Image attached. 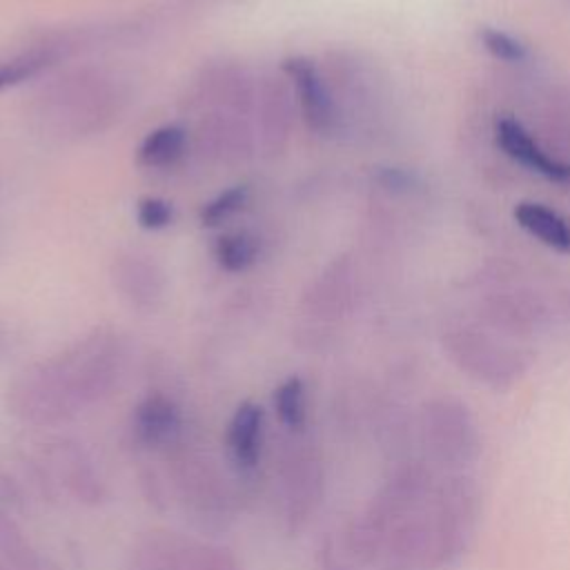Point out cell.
Masks as SVG:
<instances>
[{
	"label": "cell",
	"mask_w": 570,
	"mask_h": 570,
	"mask_svg": "<svg viewBox=\"0 0 570 570\" xmlns=\"http://www.w3.org/2000/svg\"><path fill=\"white\" fill-rule=\"evenodd\" d=\"M125 343L98 327L60 354L22 370L7 390V407L22 423L56 425L105 399L120 379Z\"/></svg>",
	"instance_id": "6da1fadb"
},
{
	"label": "cell",
	"mask_w": 570,
	"mask_h": 570,
	"mask_svg": "<svg viewBox=\"0 0 570 570\" xmlns=\"http://www.w3.org/2000/svg\"><path fill=\"white\" fill-rule=\"evenodd\" d=\"M127 87L102 69H76L49 82L33 100L31 118L40 131L80 140L105 131L125 109Z\"/></svg>",
	"instance_id": "7a4b0ae2"
},
{
	"label": "cell",
	"mask_w": 570,
	"mask_h": 570,
	"mask_svg": "<svg viewBox=\"0 0 570 570\" xmlns=\"http://www.w3.org/2000/svg\"><path fill=\"white\" fill-rule=\"evenodd\" d=\"M481 488L468 472L436 476L425 505L423 570L450 568L468 552L481 519Z\"/></svg>",
	"instance_id": "3957f363"
},
{
	"label": "cell",
	"mask_w": 570,
	"mask_h": 570,
	"mask_svg": "<svg viewBox=\"0 0 570 570\" xmlns=\"http://www.w3.org/2000/svg\"><path fill=\"white\" fill-rule=\"evenodd\" d=\"M441 345L456 370L494 392H505L519 383L532 363L530 350L490 327L470 323L445 327Z\"/></svg>",
	"instance_id": "277c9868"
},
{
	"label": "cell",
	"mask_w": 570,
	"mask_h": 570,
	"mask_svg": "<svg viewBox=\"0 0 570 570\" xmlns=\"http://www.w3.org/2000/svg\"><path fill=\"white\" fill-rule=\"evenodd\" d=\"M416 441L425 454L450 472H465L481 450V428L470 405L452 394H436L421 403Z\"/></svg>",
	"instance_id": "5b68a950"
},
{
	"label": "cell",
	"mask_w": 570,
	"mask_h": 570,
	"mask_svg": "<svg viewBox=\"0 0 570 570\" xmlns=\"http://www.w3.org/2000/svg\"><path fill=\"white\" fill-rule=\"evenodd\" d=\"M278 490L285 528L296 534L318 510L325 490L323 454L305 432H289L281 443Z\"/></svg>",
	"instance_id": "8992f818"
},
{
	"label": "cell",
	"mask_w": 570,
	"mask_h": 570,
	"mask_svg": "<svg viewBox=\"0 0 570 570\" xmlns=\"http://www.w3.org/2000/svg\"><path fill=\"white\" fill-rule=\"evenodd\" d=\"M127 570H238V563L225 548L151 530L131 548Z\"/></svg>",
	"instance_id": "52a82bcc"
},
{
	"label": "cell",
	"mask_w": 570,
	"mask_h": 570,
	"mask_svg": "<svg viewBox=\"0 0 570 570\" xmlns=\"http://www.w3.org/2000/svg\"><path fill=\"white\" fill-rule=\"evenodd\" d=\"M171 448H176L174 481L180 499L191 510L194 519H198L200 525L223 523V519L229 514V494L225 479L218 474L207 456L180 448V441Z\"/></svg>",
	"instance_id": "ba28073f"
},
{
	"label": "cell",
	"mask_w": 570,
	"mask_h": 570,
	"mask_svg": "<svg viewBox=\"0 0 570 570\" xmlns=\"http://www.w3.org/2000/svg\"><path fill=\"white\" fill-rule=\"evenodd\" d=\"M283 76L289 80L301 114L307 127L318 136H334L341 131L343 120L330 89L325 73L307 56H289L281 65Z\"/></svg>",
	"instance_id": "9c48e42d"
},
{
	"label": "cell",
	"mask_w": 570,
	"mask_h": 570,
	"mask_svg": "<svg viewBox=\"0 0 570 570\" xmlns=\"http://www.w3.org/2000/svg\"><path fill=\"white\" fill-rule=\"evenodd\" d=\"M196 151L218 165H238L245 163L256 149L254 127L247 122V116L209 109L200 114L194 131Z\"/></svg>",
	"instance_id": "30bf717a"
},
{
	"label": "cell",
	"mask_w": 570,
	"mask_h": 570,
	"mask_svg": "<svg viewBox=\"0 0 570 570\" xmlns=\"http://www.w3.org/2000/svg\"><path fill=\"white\" fill-rule=\"evenodd\" d=\"M256 149L265 158L281 156L292 138L296 96L287 78H265L256 91Z\"/></svg>",
	"instance_id": "8fae6325"
},
{
	"label": "cell",
	"mask_w": 570,
	"mask_h": 570,
	"mask_svg": "<svg viewBox=\"0 0 570 570\" xmlns=\"http://www.w3.org/2000/svg\"><path fill=\"white\" fill-rule=\"evenodd\" d=\"M258 87L254 85V78L249 71L240 65H214L207 67L200 78H196L191 87L189 102L196 107L209 109H223L247 116L254 111Z\"/></svg>",
	"instance_id": "7c38bea8"
},
{
	"label": "cell",
	"mask_w": 570,
	"mask_h": 570,
	"mask_svg": "<svg viewBox=\"0 0 570 570\" xmlns=\"http://www.w3.org/2000/svg\"><path fill=\"white\" fill-rule=\"evenodd\" d=\"M111 281L136 309H156L165 296V274L158 263L138 252H122L111 263Z\"/></svg>",
	"instance_id": "4fadbf2b"
},
{
	"label": "cell",
	"mask_w": 570,
	"mask_h": 570,
	"mask_svg": "<svg viewBox=\"0 0 570 570\" xmlns=\"http://www.w3.org/2000/svg\"><path fill=\"white\" fill-rule=\"evenodd\" d=\"M494 140L508 158L528 167L530 171H537L554 183L570 180V165L550 156L519 120L510 116L499 118L494 122Z\"/></svg>",
	"instance_id": "5bb4252c"
},
{
	"label": "cell",
	"mask_w": 570,
	"mask_h": 570,
	"mask_svg": "<svg viewBox=\"0 0 570 570\" xmlns=\"http://www.w3.org/2000/svg\"><path fill=\"white\" fill-rule=\"evenodd\" d=\"M183 419L176 403L160 394H147L131 414V436L140 448H171L180 441Z\"/></svg>",
	"instance_id": "9a60e30c"
},
{
	"label": "cell",
	"mask_w": 570,
	"mask_h": 570,
	"mask_svg": "<svg viewBox=\"0 0 570 570\" xmlns=\"http://www.w3.org/2000/svg\"><path fill=\"white\" fill-rule=\"evenodd\" d=\"M51 470L56 472L58 481L73 494L78 501L96 505L105 499V488L96 468L87 452L73 441H58L51 443L47 450Z\"/></svg>",
	"instance_id": "2e32d148"
},
{
	"label": "cell",
	"mask_w": 570,
	"mask_h": 570,
	"mask_svg": "<svg viewBox=\"0 0 570 570\" xmlns=\"http://www.w3.org/2000/svg\"><path fill=\"white\" fill-rule=\"evenodd\" d=\"M356 287L352 269L345 261H334L318 274L303 296V307L323 321H334L345 316L354 305Z\"/></svg>",
	"instance_id": "e0dca14e"
},
{
	"label": "cell",
	"mask_w": 570,
	"mask_h": 570,
	"mask_svg": "<svg viewBox=\"0 0 570 570\" xmlns=\"http://www.w3.org/2000/svg\"><path fill=\"white\" fill-rule=\"evenodd\" d=\"M263 425H265V412L254 401H243L227 425L225 445L232 463L240 472L256 470L261 461L263 450Z\"/></svg>",
	"instance_id": "ac0fdd59"
},
{
	"label": "cell",
	"mask_w": 570,
	"mask_h": 570,
	"mask_svg": "<svg viewBox=\"0 0 570 570\" xmlns=\"http://www.w3.org/2000/svg\"><path fill=\"white\" fill-rule=\"evenodd\" d=\"M512 216L519 223V227L539 238L543 245L563 254L570 252V223L554 209L541 203L523 200L514 207Z\"/></svg>",
	"instance_id": "d6986e66"
},
{
	"label": "cell",
	"mask_w": 570,
	"mask_h": 570,
	"mask_svg": "<svg viewBox=\"0 0 570 570\" xmlns=\"http://www.w3.org/2000/svg\"><path fill=\"white\" fill-rule=\"evenodd\" d=\"M187 145L189 131L183 125H160L140 140L136 160L149 169H165L185 156Z\"/></svg>",
	"instance_id": "ffe728a7"
},
{
	"label": "cell",
	"mask_w": 570,
	"mask_h": 570,
	"mask_svg": "<svg viewBox=\"0 0 570 570\" xmlns=\"http://www.w3.org/2000/svg\"><path fill=\"white\" fill-rule=\"evenodd\" d=\"M65 42H40L0 62V91L40 76L65 56Z\"/></svg>",
	"instance_id": "44dd1931"
},
{
	"label": "cell",
	"mask_w": 570,
	"mask_h": 570,
	"mask_svg": "<svg viewBox=\"0 0 570 570\" xmlns=\"http://www.w3.org/2000/svg\"><path fill=\"white\" fill-rule=\"evenodd\" d=\"M274 410L287 432H305L307 425V394L298 376H287L274 390Z\"/></svg>",
	"instance_id": "7402d4cb"
},
{
	"label": "cell",
	"mask_w": 570,
	"mask_h": 570,
	"mask_svg": "<svg viewBox=\"0 0 570 570\" xmlns=\"http://www.w3.org/2000/svg\"><path fill=\"white\" fill-rule=\"evenodd\" d=\"M258 238L252 232L238 229L223 234L214 245V258L225 272H245L258 258Z\"/></svg>",
	"instance_id": "603a6c76"
},
{
	"label": "cell",
	"mask_w": 570,
	"mask_h": 570,
	"mask_svg": "<svg viewBox=\"0 0 570 570\" xmlns=\"http://www.w3.org/2000/svg\"><path fill=\"white\" fill-rule=\"evenodd\" d=\"M247 198H249L247 185H232L225 191L216 194L212 200H207L200 207L198 218L205 227H218L225 220H229L234 214H238L245 207Z\"/></svg>",
	"instance_id": "cb8c5ba5"
},
{
	"label": "cell",
	"mask_w": 570,
	"mask_h": 570,
	"mask_svg": "<svg viewBox=\"0 0 570 570\" xmlns=\"http://www.w3.org/2000/svg\"><path fill=\"white\" fill-rule=\"evenodd\" d=\"M479 42L483 45V49L494 56L497 60H503V62H523L528 58V47L510 36L508 31H501L497 27H481L479 29Z\"/></svg>",
	"instance_id": "d4e9b609"
},
{
	"label": "cell",
	"mask_w": 570,
	"mask_h": 570,
	"mask_svg": "<svg viewBox=\"0 0 570 570\" xmlns=\"http://www.w3.org/2000/svg\"><path fill=\"white\" fill-rule=\"evenodd\" d=\"M316 563L318 570H363L361 563L345 548L341 534H327L321 541Z\"/></svg>",
	"instance_id": "484cf974"
},
{
	"label": "cell",
	"mask_w": 570,
	"mask_h": 570,
	"mask_svg": "<svg viewBox=\"0 0 570 570\" xmlns=\"http://www.w3.org/2000/svg\"><path fill=\"white\" fill-rule=\"evenodd\" d=\"M136 220L142 229L156 232L165 229L174 220V207L169 200L158 196H145L136 205Z\"/></svg>",
	"instance_id": "4316f807"
},
{
	"label": "cell",
	"mask_w": 570,
	"mask_h": 570,
	"mask_svg": "<svg viewBox=\"0 0 570 570\" xmlns=\"http://www.w3.org/2000/svg\"><path fill=\"white\" fill-rule=\"evenodd\" d=\"M0 570H40L38 563H16L7 557H0Z\"/></svg>",
	"instance_id": "83f0119b"
},
{
	"label": "cell",
	"mask_w": 570,
	"mask_h": 570,
	"mask_svg": "<svg viewBox=\"0 0 570 570\" xmlns=\"http://www.w3.org/2000/svg\"><path fill=\"white\" fill-rule=\"evenodd\" d=\"M7 347V334H4V330L0 327V352Z\"/></svg>",
	"instance_id": "f1b7e54d"
}]
</instances>
